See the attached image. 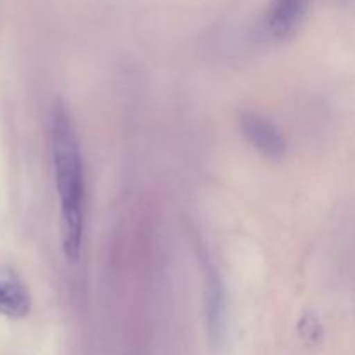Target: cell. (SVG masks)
<instances>
[{"label":"cell","mask_w":355,"mask_h":355,"mask_svg":"<svg viewBox=\"0 0 355 355\" xmlns=\"http://www.w3.org/2000/svg\"><path fill=\"white\" fill-rule=\"evenodd\" d=\"M51 148L61 215V248L64 259L75 263L82 255L85 234V170L71 116L59 103L52 110Z\"/></svg>","instance_id":"obj_1"},{"label":"cell","mask_w":355,"mask_h":355,"mask_svg":"<svg viewBox=\"0 0 355 355\" xmlns=\"http://www.w3.org/2000/svg\"><path fill=\"white\" fill-rule=\"evenodd\" d=\"M227 291L222 276L214 266L205 269V324L208 340L215 350L222 349L227 336Z\"/></svg>","instance_id":"obj_2"},{"label":"cell","mask_w":355,"mask_h":355,"mask_svg":"<svg viewBox=\"0 0 355 355\" xmlns=\"http://www.w3.org/2000/svg\"><path fill=\"white\" fill-rule=\"evenodd\" d=\"M239 130L245 141L270 159H279L286 155V139L274 121L263 114L246 111L239 116Z\"/></svg>","instance_id":"obj_3"},{"label":"cell","mask_w":355,"mask_h":355,"mask_svg":"<svg viewBox=\"0 0 355 355\" xmlns=\"http://www.w3.org/2000/svg\"><path fill=\"white\" fill-rule=\"evenodd\" d=\"M31 311V295L23 277L9 266L0 263V314L23 319Z\"/></svg>","instance_id":"obj_4"},{"label":"cell","mask_w":355,"mask_h":355,"mask_svg":"<svg viewBox=\"0 0 355 355\" xmlns=\"http://www.w3.org/2000/svg\"><path fill=\"white\" fill-rule=\"evenodd\" d=\"M311 0H272L267 10V31L276 40H286L300 28Z\"/></svg>","instance_id":"obj_5"}]
</instances>
